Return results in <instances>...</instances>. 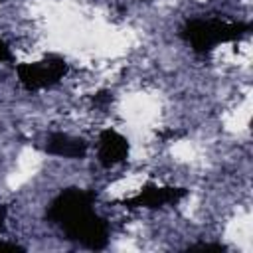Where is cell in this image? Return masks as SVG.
Returning a JSON list of instances; mask_svg holds the SVG:
<instances>
[{
	"instance_id": "6da1fadb",
	"label": "cell",
	"mask_w": 253,
	"mask_h": 253,
	"mask_svg": "<svg viewBox=\"0 0 253 253\" xmlns=\"http://www.w3.org/2000/svg\"><path fill=\"white\" fill-rule=\"evenodd\" d=\"M97 196L91 190L65 188L47 206L45 219L57 223L65 237L91 251H101L109 243L107 221L93 211Z\"/></svg>"
},
{
	"instance_id": "7a4b0ae2",
	"label": "cell",
	"mask_w": 253,
	"mask_h": 253,
	"mask_svg": "<svg viewBox=\"0 0 253 253\" xmlns=\"http://www.w3.org/2000/svg\"><path fill=\"white\" fill-rule=\"evenodd\" d=\"M251 26L247 22H225L219 18H194L188 20L180 36L184 42L190 43V47L198 53H208L219 43L237 42L243 36H247Z\"/></svg>"
},
{
	"instance_id": "3957f363",
	"label": "cell",
	"mask_w": 253,
	"mask_h": 253,
	"mask_svg": "<svg viewBox=\"0 0 253 253\" xmlns=\"http://www.w3.org/2000/svg\"><path fill=\"white\" fill-rule=\"evenodd\" d=\"M69 71L67 61L61 55L49 53L40 61L34 63H20L16 65V75L24 89L28 91H40L45 87H51L63 79V75Z\"/></svg>"
},
{
	"instance_id": "277c9868",
	"label": "cell",
	"mask_w": 253,
	"mask_h": 253,
	"mask_svg": "<svg viewBox=\"0 0 253 253\" xmlns=\"http://www.w3.org/2000/svg\"><path fill=\"white\" fill-rule=\"evenodd\" d=\"M186 196H188V190L186 188L146 184V186L140 188V192L136 196L126 198V200H121L119 204H123L125 208H148V210H156V208L178 204Z\"/></svg>"
},
{
	"instance_id": "5b68a950",
	"label": "cell",
	"mask_w": 253,
	"mask_h": 253,
	"mask_svg": "<svg viewBox=\"0 0 253 253\" xmlns=\"http://www.w3.org/2000/svg\"><path fill=\"white\" fill-rule=\"evenodd\" d=\"M128 150H130V144L121 132H117L115 128L101 130L97 158H99V164L103 168H111V166L125 162L128 158Z\"/></svg>"
},
{
	"instance_id": "8992f818",
	"label": "cell",
	"mask_w": 253,
	"mask_h": 253,
	"mask_svg": "<svg viewBox=\"0 0 253 253\" xmlns=\"http://www.w3.org/2000/svg\"><path fill=\"white\" fill-rule=\"evenodd\" d=\"M45 152L61 158L81 160L87 154V142L83 138H77L65 132H51L45 140Z\"/></svg>"
},
{
	"instance_id": "52a82bcc",
	"label": "cell",
	"mask_w": 253,
	"mask_h": 253,
	"mask_svg": "<svg viewBox=\"0 0 253 253\" xmlns=\"http://www.w3.org/2000/svg\"><path fill=\"white\" fill-rule=\"evenodd\" d=\"M6 215H8V208L0 204V231L4 229V223H6ZM0 251H24L22 247L14 245V243H6V241H0Z\"/></svg>"
},
{
	"instance_id": "ba28073f",
	"label": "cell",
	"mask_w": 253,
	"mask_h": 253,
	"mask_svg": "<svg viewBox=\"0 0 253 253\" xmlns=\"http://www.w3.org/2000/svg\"><path fill=\"white\" fill-rule=\"evenodd\" d=\"M188 249L190 251H194V249H200V251H225V247L219 245V243H196V245H190Z\"/></svg>"
},
{
	"instance_id": "9c48e42d",
	"label": "cell",
	"mask_w": 253,
	"mask_h": 253,
	"mask_svg": "<svg viewBox=\"0 0 253 253\" xmlns=\"http://www.w3.org/2000/svg\"><path fill=\"white\" fill-rule=\"evenodd\" d=\"M111 99H113V95H111L109 91H99V93H95V95H93V103H95V105H99V107H103V105L111 103Z\"/></svg>"
},
{
	"instance_id": "30bf717a",
	"label": "cell",
	"mask_w": 253,
	"mask_h": 253,
	"mask_svg": "<svg viewBox=\"0 0 253 253\" xmlns=\"http://www.w3.org/2000/svg\"><path fill=\"white\" fill-rule=\"evenodd\" d=\"M4 61H12V51L8 47V43L4 40H0V63Z\"/></svg>"
}]
</instances>
